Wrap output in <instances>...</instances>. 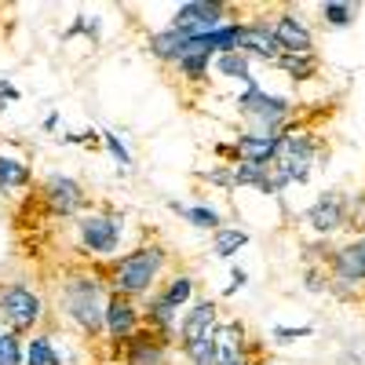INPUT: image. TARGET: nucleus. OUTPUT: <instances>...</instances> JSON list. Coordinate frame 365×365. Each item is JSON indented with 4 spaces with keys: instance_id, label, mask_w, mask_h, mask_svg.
<instances>
[{
    "instance_id": "27",
    "label": "nucleus",
    "mask_w": 365,
    "mask_h": 365,
    "mask_svg": "<svg viewBox=\"0 0 365 365\" xmlns=\"http://www.w3.org/2000/svg\"><path fill=\"white\" fill-rule=\"evenodd\" d=\"M99 139H103V146L110 150V158H113L120 168H132V154H128V146L120 143V135H113L110 128H103V132H99Z\"/></svg>"
},
{
    "instance_id": "16",
    "label": "nucleus",
    "mask_w": 365,
    "mask_h": 365,
    "mask_svg": "<svg viewBox=\"0 0 365 365\" xmlns=\"http://www.w3.org/2000/svg\"><path fill=\"white\" fill-rule=\"evenodd\" d=\"M34 182V168L19 158H8L0 154V194H11V190H22Z\"/></svg>"
},
{
    "instance_id": "1",
    "label": "nucleus",
    "mask_w": 365,
    "mask_h": 365,
    "mask_svg": "<svg viewBox=\"0 0 365 365\" xmlns=\"http://www.w3.org/2000/svg\"><path fill=\"white\" fill-rule=\"evenodd\" d=\"M106 299L110 289L99 270H70L63 278V314L88 340L106 332Z\"/></svg>"
},
{
    "instance_id": "10",
    "label": "nucleus",
    "mask_w": 365,
    "mask_h": 365,
    "mask_svg": "<svg viewBox=\"0 0 365 365\" xmlns=\"http://www.w3.org/2000/svg\"><path fill=\"white\" fill-rule=\"evenodd\" d=\"M41 201L48 205V212H55V216H77V212L84 208V187L77 179H70V175H51V179H44V187H41Z\"/></svg>"
},
{
    "instance_id": "4",
    "label": "nucleus",
    "mask_w": 365,
    "mask_h": 365,
    "mask_svg": "<svg viewBox=\"0 0 365 365\" xmlns=\"http://www.w3.org/2000/svg\"><path fill=\"white\" fill-rule=\"evenodd\" d=\"M120 234H125V220L113 212H84L77 220V245L96 259H113L120 252Z\"/></svg>"
},
{
    "instance_id": "14",
    "label": "nucleus",
    "mask_w": 365,
    "mask_h": 365,
    "mask_svg": "<svg viewBox=\"0 0 365 365\" xmlns=\"http://www.w3.org/2000/svg\"><path fill=\"white\" fill-rule=\"evenodd\" d=\"M307 223L318 234H336L340 227H347V197L340 194H322L311 208H307Z\"/></svg>"
},
{
    "instance_id": "17",
    "label": "nucleus",
    "mask_w": 365,
    "mask_h": 365,
    "mask_svg": "<svg viewBox=\"0 0 365 365\" xmlns=\"http://www.w3.org/2000/svg\"><path fill=\"white\" fill-rule=\"evenodd\" d=\"M168 208L175 212V216H182L187 223L201 227V230H212V234H216V230L223 227V216H220L216 208H208V205H182V201H168Z\"/></svg>"
},
{
    "instance_id": "15",
    "label": "nucleus",
    "mask_w": 365,
    "mask_h": 365,
    "mask_svg": "<svg viewBox=\"0 0 365 365\" xmlns=\"http://www.w3.org/2000/svg\"><path fill=\"white\" fill-rule=\"evenodd\" d=\"M187 41L190 37H182L179 29H172V26H165V29H158L154 37H150V55L158 58V63H175V58L182 55V48H187Z\"/></svg>"
},
{
    "instance_id": "23",
    "label": "nucleus",
    "mask_w": 365,
    "mask_h": 365,
    "mask_svg": "<svg viewBox=\"0 0 365 365\" xmlns=\"http://www.w3.org/2000/svg\"><path fill=\"white\" fill-rule=\"evenodd\" d=\"M322 19H325V26H332V29H347V26L358 19V8H354V4H322Z\"/></svg>"
},
{
    "instance_id": "26",
    "label": "nucleus",
    "mask_w": 365,
    "mask_h": 365,
    "mask_svg": "<svg viewBox=\"0 0 365 365\" xmlns=\"http://www.w3.org/2000/svg\"><path fill=\"white\" fill-rule=\"evenodd\" d=\"M22 340L15 336V332H0V365H22Z\"/></svg>"
},
{
    "instance_id": "25",
    "label": "nucleus",
    "mask_w": 365,
    "mask_h": 365,
    "mask_svg": "<svg viewBox=\"0 0 365 365\" xmlns=\"http://www.w3.org/2000/svg\"><path fill=\"white\" fill-rule=\"evenodd\" d=\"M230 175H234V187H263V179H267V168H259V165H230Z\"/></svg>"
},
{
    "instance_id": "21",
    "label": "nucleus",
    "mask_w": 365,
    "mask_h": 365,
    "mask_svg": "<svg viewBox=\"0 0 365 365\" xmlns=\"http://www.w3.org/2000/svg\"><path fill=\"white\" fill-rule=\"evenodd\" d=\"M22 365H63L58 361V354H55V344H51V336H34V340H26V347H22Z\"/></svg>"
},
{
    "instance_id": "12",
    "label": "nucleus",
    "mask_w": 365,
    "mask_h": 365,
    "mask_svg": "<svg viewBox=\"0 0 365 365\" xmlns=\"http://www.w3.org/2000/svg\"><path fill=\"white\" fill-rule=\"evenodd\" d=\"M278 150H282V132L278 135H252V132H245V135H237L230 143V158H234V165L241 161V165L270 168L274 158H278Z\"/></svg>"
},
{
    "instance_id": "3",
    "label": "nucleus",
    "mask_w": 365,
    "mask_h": 365,
    "mask_svg": "<svg viewBox=\"0 0 365 365\" xmlns=\"http://www.w3.org/2000/svg\"><path fill=\"white\" fill-rule=\"evenodd\" d=\"M237 110L241 117H249V128L252 135H278L289 128V117H292V103L282 96H270L256 84V77L245 84V91L237 96Z\"/></svg>"
},
{
    "instance_id": "28",
    "label": "nucleus",
    "mask_w": 365,
    "mask_h": 365,
    "mask_svg": "<svg viewBox=\"0 0 365 365\" xmlns=\"http://www.w3.org/2000/svg\"><path fill=\"white\" fill-rule=\"evenodd\" d=\"M205 182H216V187L223 190H234V175H230V165H220V168H212V172H201Z\"/></svg>"
},
{
    "instance_id": "31",
    "label": "nucleus",
    "mask_w": 365,
    "mask_h": 365,
    "mask_svg": "<svg viewBox=\"0 0 365 365\" xmlns=\"http://www.w3.org/2000/svg\"><path fill=\"white\" fill-rule=\"evenodd\" d=\"M19 99V88L11 81H0V110H8V103Z\"/></svg>"
},
{
    "instance_id": "32",
    "label": "nucleus",
    "mask_w": 365,
    "mask_h": 365,
    "mask_svg": "<svg viewBox=\"0 0 365 365\" xmlns=\"http://www.w3.org/2000/svg\"><path fill=\"white\" fill-rule=\"evenodd\" d=\"M256 365H278V361H270V358H263V361H256Z\"/></svg>"
},
{
    "instance_id": "22",
    "label": "nucleus",
    "mask_w": 365,
    "mask_h": 365,
    "mask_svg": "<svg viewBox=\"0 0 365 365\" xmlns=\"http://www.w3.org/2000/svg\"><path fill=\"white\" fill-rule=\"evenodd\" d=\"M274 66L285 70L292 81H311L318 73V55H282Z\"/></svg>"
},
{
    "instance_id": "6",
    "label": "nucleus",
    "mask_w": 365,
    "mask_h": 365,
    "mask_svg": "<svg viewBox=\"0 0 365 365\" xmlns=\"http://www.w3.org/2000/svg\"><path fill=\"white\" fill-rule=\"evenodd\" d=\"M227 22V4L220 0H190V4H182L172 11V29H179L182 37H208L212 29H220Z\"/></svg>"
},
{
    "instance_id": "20",
    "label": "nucleus",
    "mask_w": 365,
    "mask_h": 365,
    "mask_svg": "<svg viewBox=\"0 0 365 365\" xmlns=\"http://www.w3.org/2000/svg\"><path fill=\"white\" fill-rule=\"evenodd\" d=\"M245 245H249V230H241V227H220L216 234H212V252H216L220 259H230Z\"/></svg>"
},
{
    "instance_id": "5",
    "label": "nucleus",
    "mask_w": 365,
    "mask_h": 365,
    "mask_svg": "<svg viewBox=\"0 0 365 365\" xmlns=\"http://www.w3.org/2000/svg\"><path fill=\"white\" fill-rule=\"evenodd\" d=\"M44 318V299L41 292H34L29 285H0V322L8 332L22 336V332L37 329Z\"/></svg>"
},
{
    "instance_id": "29",
    "label": "nucleus",
    "mask_w": 365,
    "mask_h": 365,
    "mask_svg": "<svg viewBox=\"0 0 365 365\" xmlns=\"http://www.w3.org/2000/svg\"><path fill=\"white\" fill-rule=\"evenodd\" d=\"M245 285H249V274L241 270V267H234V270H230V285L223 289V296H234L237 289H245Z\"/></svg>"
},
{
    "instance_id": "7",
    "label": "nucleus",
    "mask_w": 365,
    "mask_h": 365,
    "mask_svg": "<svg viewBox=\"0 0 365 365\" xmlns=\"http://www.w3.org/2000/svg\"><path fill=\"white\" fill-rule=\"evenodd\" d=\"M216 329H220V307H216V299H197L190 303L187 311L179 314V325H175V344L187 351L208 336H216Z\"/></svg>"
},
{
    "instance_id": "2",
    "label": "nucleus",
    "mask_w": 365,
    "mask_h": 365,
    "mask_svg": "<svg viewBox=\"0 0 365 365\" xmlns=\"http://www.w3.org/2000/svg\"><path fill=\"white\" fill-rule=\"evenodd\" d=\"M165 249L161 245H139L125 256H113L110 267H106V289L113 296H128V299H139V296H150V289H154L161 282L165 274Z\"/></svg>"
},
{
    "instance_id": "9",
    "label": "nucleus",
    "mask_w": 365,
    "mask_h": 365,
    "mask_svg": "<svg viewBox=\"0 0 365 365\" xmlns=\"http://www.w3.org/2000/svg\"><path fill=\"white\" fill-rule=\"evenodd\" d=\"M234 51L249 55V58H263V63H278V58L285 55L278 37H274V29L267 22H241L237 29V41H234Z\"/></svg>"
},
{
    "instance_id": "19",
    "label": "nucleus",
    "mask_w": 365,
    "mask_h": 365,
    "mask_svg": "<svg viewBox=\"0 0 365 365\" xmlns=\"http://www.w3.org/2000/svg\"><path fill=\"white\" fill-rule=\"evenodd\" d=\"M158 296L168 303L172 311L182 314V307H187V303L194 299V278H190V274H175V278H168V282L158 289Z\"/></svg>"
},
{
    "instance_id": "30",
    "label": "nucleus",
    "mask_w": 365,
    "mask_h": 365,
    "mask_svg": "<svg viewBox=\"0 0 365 365\" xmlns=\"http://www.w3.org/2000/svg\"><path fill=\"white\" fill-rule=\"evenodd\" d=\"M311 325H299V329H274V336L278 340H299V336H311Z\"/></svg>"
},
{
    "instance_id": "11",
    "label": "nucleus",
    "mask_w": 365,
    "mask_h": 365,
    "mask_svg": "<svg viewBox=\"0 0 365 365\" xmlns=\"http://www.w3.org/2000/svg\"><path fill=\"white\" fill-rule=\"evenodd\" d=\"M143 329V311L139 303L128 299V296H113L106 299V336L113 344H125L128 336H135V332Z\"/></svg>"
},
{
    "instance_id": "8",
    "label": "nucleus",
    "mask_w": 365,
    "mask_h": 365,
    "mask_svg": "<svg viewBox=\"0 0 365 365\" xmlns=\"http://www.w3.org/2000/svg\"><path fill=\"white\" fill-rule=\"evenodd\" d=\"M172 358V336L158 329H139L135 336L125 340V365H168Z\"/></svg>"
},
{
    "instance_id": "13",
    "label": "nucleus",
    "mask_w": 365,
    "mask_h": 365,
    "mask_svg": "<svg viewBox=\"0 0 365 365\" xmlns=\"http://www.w3.org/2000/svg\"><path fill=\"white\" fill-rule=\"evenodd\" d=\"M270 29H274V37H278L285 55H314V34L307 29V22H303L299 15L278 11L274 22H270Z\"/></svg>"
},
{
    "instance_id": "18",
    "label": "nucleus",
    "mask_w": 365,
    "mask_h": 365,
    "mask_svg": "<svg viewBox=\"0 0 365 365\" xmlns=\"http://www.w3.org/2000/svg\"><path fill=\"white\" fill-rule=\"evenodd\" d=\"M212 70H216L220 77H230V81H252V58L241 55V51H223L212 58Z\"/></svg>"
},
{
    "instance_id": "24",
    "label": "nucleus",
    "mask_w": 365,
    "mask_h": 365,
    "mask_svg": "<svg viewBox=\"0 0 365 365\" xmlns=\"http://www.w3.org/2000/svg\"><path fill=\"white\" fill-rule=\"evenodd\" d=\"M175 70L182 73V81H205L208 70H212V58H205V55H182L175 63Z\"/></svg>"
}]
</instances>
